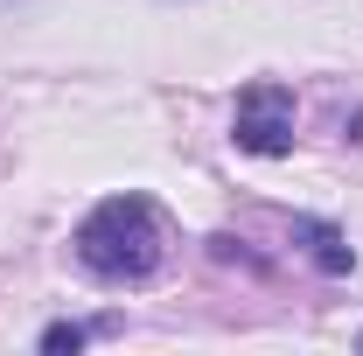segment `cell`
Here are the masks:
<instances>
[{
  "label": "cell",
  "instance_id": "5",
  "mask_svg": "<svg viewBox=\"0 0 363 356\" xmlns=\"http://www.w3.org/2000/svg\"><path fill=\"white\" fill-rule=\"evenodd\" d=\"M210 259H217V266H252V272H266L252 252H245V238H230V230H217V238H210Z\"/></svg>",
  "mask_w": 363,
  "mask_h": 356
},
{
  "label": "cell",
  "instance_id": "1",
  "mask_svg": "<svg viewBox=\"0 0 363 356\" xmlns=\"http://www.w3.org/2000/svg\"><path fill=\"white\" fill-rule=\"evenodd\" d=\"M77 259H84L91 279L105 287H147L161 259H168V230H161V210L147 196H105L84 223H77Z\"/></svg>",
  "mask_w": 363,
  "mask_h": 356
},
{
  "label": "cell",
  "instance_id": "3",
  "mask_svg": "<svg viewBox=\"0 0 363 356\" xmlns=\"http://www.w3.org/2000/svg\"><path fill=\"white\" fill-rule=\"evenodd\" d=\"M294 245H308V259H315L328 279H350V272H357L350 238H342L335 223H321V217H294Z\"/></svg>",
  "mask_w": 363,
  "mask_h": 356
},
{
  "label": "cell",
  "instance_id": "6",
  "mask_svg": "<svg viewBox=\"0 0 363 356\" xmlns=\"http://www.w3.org/2000/svg\"><path fill=\"white\" fill-rule=\"evenodd\" d=\"M357 350H363V335H357Z\"/></svg>",
  "mask_w": 363,
  "mask_h": 356
},
{
  "label": "cell",
  "instance_id": "2",
  "mask_svg": "<svg viewBox=\"0 0 363 356\" xmlns=\"http://www.w3.org/2000/svg\"><path fill=\"white\" fill-rule=\"evenodd\" d=\"M230 140L245 154H294V91L286 84H245L238 91V119H230Z\"/></svg>",
  "mask_w": 363,
  "mask_h": 356
},
{
  "label": "cell",
  "instance_id": "4",
  "mask_svg": "<svg viewBox=\"0 0 363 356\" xmlns=\"http://www.w3.org/2000/svg\"><path fill=\"white\" fill-rule=\"evenodd\" d=\"M84 350V328L77 321H49L43 328V356H77Z\"/></svg>",
  "mask_w": 363,
  "mask_h": 356
}]
</instances>
